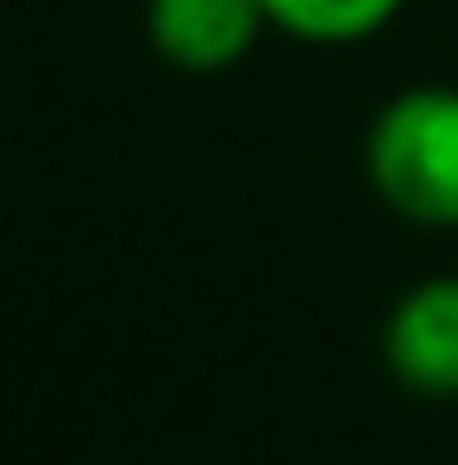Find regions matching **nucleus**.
I'll return each instance as SVG.
<instances>
[{
  "instance_id": "obj_2",
  "label": "nucleus",
  "mask_w": 458,
  "mask_h": 465,
  "mask_svg": "<svg viewBox=\"0 0 458 465\" xmlns=\"http://www.w3.org/2000/svg\"><path fill=\"white\" fill-rule=\"evenodd\" d=\"M270 32L264 0H145V38L182 76H227Z\"/></svg>"
},
{
  "instance_id": "obj_4",
  "label": "nucleus",
  "mask_w": 458,
  "mask_h": 465,
  "mask_svg": "<svg viewBox=\"0 0 458 465\" xmlns=\"http://www.w3.org/2000/svg\"><path fill=\"white\" fill-rule=\"evenodd\" d=\"M264 13L270 32H289L302 45H358L402 13V0H264Z\"/></svg>"
},
{
  "instance_id": "obj_3",
  "label": "nucleus",
  "mask_w": 458,
  "mask_h": 465,
  "mask_svg": "<svg viewBox=\"0 0 458 465\" xmlns=\"http://www.w3.org/2000/svg\"><path fill=\"white\" fill-rule=\"evenodd\" d=\"M383 365L414 396H458V277H427L389 309Z\"/></svg>"
},
{
  "instance_id": "obj_1",
  "label": "nucleus",
  "mask_w": 458,
  "mask_h": 465,
  "mask_svg": "<svg viewBox=\"0 0 458 465\" xmlns=\"http://www.w3.org/2000/svg\"><path fill=\"white\" fill-rule=\"evenodd\" d=\"M365 176L389 214L458 232V88L421 82L389 94L365 133Z\"/></svg>"
}]
</instances>
